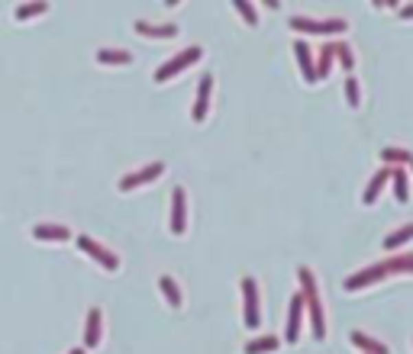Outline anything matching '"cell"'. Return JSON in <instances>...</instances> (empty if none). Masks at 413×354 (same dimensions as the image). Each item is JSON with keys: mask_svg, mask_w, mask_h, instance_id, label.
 Listing matches in <instances>:
<instances>
[{"mask_svg": "<svg viewBox=\"0 0 413 354\" xmlns=\"http://www.w3.org/2000/svg\"><path fill=\"white\" fill-rule=\"evenodd\" d=\"M297 281H300V300H304V309L310 313V329H313V338L323 342L326 338V316H323V300H320V287L317 277L310 268H300L297 271Z\"/></svg>", "mask_w": 413, "mask_h": 354, "instance_id": "1", "label": "cell"}, {"mask_svg": "<svg viewBox=\"0 0 413 354\" xmlns=\"http://www.w3.org/2000/svg\"><path fill=\"white\" fill-rule=\"evenodd\" d=\"M203 58V49L201 45H188L184 52H178V55H171L168 62L161 64V68H155V84H165V81H171L175 74H181L184 68H191V64H197Z\"/></svg>", "mask_w": 413, "mask_h": 354, "instance_id": "2", "label": "cell"}, {"mask_svg": "<svg viewBox=\"0 0 413 354\" xmlns=\"http://www.w3.org/2000/svg\"><path fill=\"white\" fill-rule=\"evenodd\" d=\"M291 30L304 32V36H336V32H346L349 23L346 20H313V16H291Z\"/></svg>", "mask_w": 413, "mask_h": 354, "instance_id": "3", "label": "cell"}, {"mask_svg": "<svg viewBox=\"0 0 413 354\" xmlns=\"http://www.w3.org/2000/svg\"><path fill=\"white\" fill-rule=\"evenodd\" d=\"M243 309H245V329H258V322H262V300H258L255 277H243Z\"/></svg>", "mask_w": 413, "mask_h": 354, "instance_id": "4", "label": "cell"}, {"mask_svg": "<svg viewBox=\"0 0 413 354\" xmlns=\"http://www.w3.org/2000/svg\"><path fill=\"white\" fill-rule=\"evenodd\" d=\"M78 248L85 251L87 258H94L100 268H107V271H117V268H120V258H117V255H113V251H107L104 245H97L91 235H78Z\"/></svg>", "mask_w": 413, "mask_h": 354, "instance_id": "5", "label": "cell"}, {"mask_svg": "<svg viewBox=\"0 0 413 354\" xmlns=\"http://www.w3.org/2000/svg\"><path fill=\"white\" fill-rule=\"evenodd\" d=\"M384 277H388V261H381V264H375V268H365V271L346 277V283H342V287H346L349 293H359V290H365V287H371V283L384 281Z\"/></svg>", "mask_w": 413, "mask_h": 354, "instance_id": "6", "label": "cell"}, {"mask_svg": "<svg viewBox=\"0 0 413 354\" xmlns=\"http://www.w3.org/2000/svg\"><path fill=\"white\" fill-rule=\"evenodd\" d=\"M161 174H165V165H161V161H152V165L139 167V171H133V174L123 177V180H120V190H123V193H126V190H136V187H142V184L159 180Z\"/></svg>", "mask_w": 413, "mask_h": 354, "instance_id": "7", "label": "cell"}, {"mask_svg": "<svg viewBox=\"0 0 413 354\" xmlns=\"http://www.w3.org/2000/svg\"><path fill=\"white\" fill-rule=\"evenodd\" d=\"M184 229H188V193L184 187H175L171 190V232L184 235Z\"/></svg>", "mask_w": 413, "mask_h": 354, "instance_id": "8", "label": "cell"}, {"mask_svg": "<svg viewBox=\"0 0 413 354\" xmlns=\"http://www.w3.org/2000/svg\"><path fill=\"white\" fill-rule=\"evenodd\" d=\"M210 94H213V74H201L197 81V100H194V123H203L207 119V110H210Z\"/></svg>", "mask_w": 413, "mask_h": 354, "instance_id": "9", "label": "cell"}, {"mask_svg": "<svg viewBox=\"0 0 413 354\" xmlns=\"http://www.w3.org/2000/svg\"><path fill=\"white\" fill-rule=\"evenodd\" d=\"M133 30H136L142 39H175V36H178V26H175V23H146V20H139Z\"/></svg>", "mask_w": 413, "mask_h": 354, "instance_id": "10", "label": "cell"}, {"mask_svg": "<svg viewBox=\"0 0 413 354\" xmlns=\"http://www.w3.org/2000/svg\"><path fill=\"white\" fill-rule=\"evenodd\" d=\"M294 55H297V64H300V78L307 84H317V68H313V52L304 39L294 42Z\"/></svg>", "mask_w": 413, "mask_h": 354, "instance_id": "11", "label": "cell"}, {"mask_svg": "<svg viewBox=\"0 0 413 354\" xmlns=\"http://www.w3.org/2000/svg\"><path fill=\"white\" fill-rule=\"evenodd\" d=\"M300 322H304V300H300V293H297L294 300H291V313H287V332H284L287 344H297V338H300Z\"/></svg>", "mask_w": 413, "mask_h": 354, "instance_id": "12", "label": "cell"}, {"mask_svg": "<svg viewBox=\"0 0 413 354\" xmlns=\"http://www.w3.org/2000/svg\"><path fill=\"white\" fill-rule=\"evenodd\" d=\"M333 62H336V52H333V42H323L313 55V68H317V81H326L329 71H333Z\"/></svg>", "mask_w": 413, "mask_h": 354, "instance_id": "13", "label": "cell"}, {"mask_svg": "<svg viewBox=\"0 0 413 354\" xmlns=\"http://www.w3.org/2000/svg\"><path fill=\"white\" fill-rule=\"evenodd\" d=\"M32 239H39V241H68V239H71V229H68V226H52V222H39V226H32Z\"/></svg>", "mask_w": 413, "mask_h": 354, "instance_id": "14", "label": "cell"}, {"mask_svg": "<svg viewBox=\"0 0 413 354\" xmlns=\"http://www.w3.org/2000/svg\"><path fill=\"white\" fill-rule=\"evenodd\" d=\"M388 180H391V167L384 165L381 171H378V174H375V177L368 180V187H365V193H361V200H365V206H371L375 200L381 197V190L388 187Z\"/></svg>", "mask_w": 413, "mask_h": 354, "instance_id": "15", "label": "cell"}, {"mask_svg": "<svg viewBox=\"0 0 413 354\" xmlns=\"http://www.w3.org/2000/svg\"><path fill=\"white\" fill-rule=\"evenodd\" d=\"M349 338H352V344H355V348H361V351H365V354H391V348H388V344L375 342L371 335L359 332V329H352V332H349Z\"/></svg>", "mask_w": 413, "mask_h": 354, "instance_id": "16", "label": "cell"}, {"mask_svg": "<svg viewBox=\"0 0 413 354\" xmlns=\"http://www.w3.org/2000/svg\"><path fill=\"white\" fill-rule=\"evenodd\" d=\"M100 322H104V316H100V309H91L87 313V322H85V348H97L100 344Z\"/></svg>", "mask_w": 413, "mask_h": 354, "instance_id": "17", "label": "cell"}, {"mask_svg": "<svg viewBox=\"0 0 413 354\" xmlns=\"http://www.w3.org/2000/svg\"><path fill=\"white\" fill-rule=\"evenodd\" d=\"M381 161H384L388 167L410 165V161H413V152H407V148H397V145H384V148H381Z\"/></svg>", "mask_w": 413, "mask_h": 354, "instance_id": "18", "label": "cell"}, {"mask_svg": "<svg viewBox=\"0 0 413 354\" xmlns=\"http://www.w3.org/2000/svg\"><path fill=\"white\" fill-rule=\"evenodd\" d=\"M159 287H161V293H165V300H168V306L171 309H181V303H184V296H181V287H178V281L175 277H159Z\"/></svg>", "mask_w": 413, "mask_h": 354, "instance_id": "19", "label": "cell"}, {"mask_svg": "<svg viewBox=\"0 0 413 354\" xmlns=\"http://www.w3.org/2000/svg\"><path fill=\"white\" fill-rule=\"evenodd\" d=\"M281 348V338L278 335H265V338H252L245 344V354H271Z\"/></svg>", "mask_w": 413, "mask_h": 354, "instance_id": "20", "label": "cell"}, {"mask_svg": "<svg viewBox=\"0 0 413 354\" xmlns=\"http://www.w3.org/2000/svg\"><path fill=\"white\" fill-rule=\"evenodd\" d=\"M391 184H394L397 203H407V200H410V184H407V171H403V167H391Z\"/></svg>", "mask_w": 413, "mask_h": 354, "instance_id": "21", "label": "cell"}, {"mask_svg": "<svg viewBox=\"0 0 413 354\" xmlns=\"http://www.w3.org/2000/svg\"><path fill=\"white\" fill-rule=\"evenodd\" d=\"M49 10V0H30V3H20L16 10H13V16L20 23H26V20H32V16H39V13H45Z\"/></svg>", "mask_w": 413, "mask_h": 354, "instance_id": "22", "label": "cell"}, {"mask_svg": "<svg viewBox=\"0 0 413 354\" xmlns=\"http://www.w3.org/2000/svg\"><path fill=\"white\" fill-rule=\"evenodd\" d=\"M410 239H413V222H407V226H401L397 232H391V235H384V248L394 251V248H401V245H407Z\"/></svg>", "mask_w": 413, "mask_h": 354, "instance_id": "23", "label": "cell"}, {"mask_svg": "<svg viewBox=\"0 0 413 354\" xmlns=\"http://www.w3.org/2000/svg\"><path fill=\"white\" fill-rule=\"evenodd\" d=\"M97 62L100 64H133V55L123 52V49H100V52H97Z\"/></svg>", "mask_w": 413, "mask_h": 354, "instance_id": "24", "label": "cell"}, {"mask_svg": "<svg viewBox=\"0 0 413 354\" xmlns=\"http://www.w3.org/2000/svg\"><path fill=\"white\" fill-rule=\"evenodd\" d=\"M333 52H336V58H339L342 71H352V68H355V55H352L349 42H333Z\"/></svg>", "mask_w": 413, "mask_h": 354, "instance_id": "25", "label": "cell"}, {"mask_svg": "<svg viewBox=\"0 0 413 354\" xmlns=\"http://www.w3.org/2000/svg\"><path fill=\"white\" fill-rule=\"evenodd\" d=\"M233 7L239 10V16H243L249 26H258V10H255L252 0H233Z\"/></svg>", "mask_w": 413, "mask_h": 354, "instance_id": "26", "label": "cell"}, {"mask_svg": "<svg viewBox=\"0 0 413 354\" xmlns=\"http://www.w3.org/2000/svg\"><path fill=\"white\" fill-rule=\"evenodd\" d=\"M346 100H349L352 110H359L361 106V87L355 78H346Z\"/></svg>", "mask_w": 413, "mask_h": 354, "instance_id": "27", "label": "cell"}, {"mask_svg": "<svg viewBox=\"0 0 413 354\" xmlns=\"http://www.w3.org/2000/svg\"><path fill=\"white\" fill-rule=\"evenodd\" d=\"M397 16H401V20H413V3H407V7H397Z\"/></svg>", "mask_w": 413, "mask_h": 354, "instance_id": "28", "label": "cell"}, {"mask_svg": "<svg viewBox=\"0 0 413 354\" xmlns=\"http://www.w3.org/2000/svg\"><path fill=\"white\" fill-rule=\"evenodd\" d=\"M262 3H265L268 10H278V7H281V0H262Z\"/></svg>", "mask_w": 413, "mask_h": 354, "instance_id": "29", "label": "cell"}, {"mask_svg": "<svg viewBox=\"0 0 413 354\" xmlns=\"http://www.w3.org/2000/svg\"><path fill=\"white\" fill-rule=\"evenodd\" d=\"M384 7H401V0H384Z\"/></svg>", "mask_w": 413, "mask_h": 354, "instance_id": "30", "label": "cell"}, {"mask_svg": "<svg viewBox=\"0 0 413 354\" xmlns=\"http://www.w3.org/2000/svg\"><path fill=\"white\" fill-rule=\"evenodd\" d=\"M68 354H85V348H71V351H68Z\"/></svg>", "mask_w": 413, "mask_h": 354, "instance_id": "31", "label": "cell"}, {"mask_svg": "<svg viewBox=\"0 0 413 354\" xmlns=\"http://www.w3.org/2000/svg\"><path fill=\"white\" fill-rule=\"evenodd\" d=\"M371 3H375V7H378V10H381V7H384V0H371Z\"/></svg>", "mask_w": 413, "mask_h": 354, "instance_id": "32", "label": "cell"}, {"mask_svg": "<svg viewBox=\"0 0 413 354\" xmlns=\"http://www.w3.org/2000/svg\"><path fill=\"white\" fill-rule=\"evenodd\" d=\"M165 3H168V7H178V3H181V0H165Z\"/></svg>", "mask_w": 413, "mask_h": 354, "instance_id": "33", "label": "cell"}, {"mask_svg": "<svg viewBox=\"0 0 413 354\" xmlns=\"http://www.w3.org/2000/svg\"><path fill=\"white\" fill-rule=\"evenodd\" d=\"M410 167H413V161H410Z\"/></svg>", "mask_w": 413, "mask_h": 354, "instance_id": "34", "label": "cell"}]
</instances>
